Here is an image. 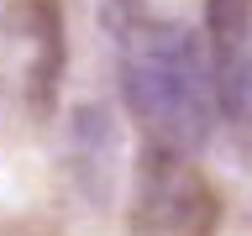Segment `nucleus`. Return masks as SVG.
Returning <instances> with one entry per match:
<instances>
[{
	"label": "nucleus",
	"mask_w": 252,
	"mask_h": 236,
	"mask_svg": "<svg viewBox=\"0 0 252 236\" xmlns=\"http://www.w3.org/2000/svg\"><path fill=\"white\" fill-rule=\"evenodd\" d=\"M121 84H126V105L142 121L153 147L189 157L194 147L210 142L216 74H210V58H205L200 37L189 27H173V21L142 27L126 42Z\"/></svg>",
	"instance_id": "1"
},
{
	"label": "nucleus",
	"mask_w": 252,
	"mask_h": 236,
	"mask_svg": "<svg viewBox=\"0 0 252 236\" xmlns=\"http://www.w3.org/2000/svg\"><path fill=\"white\" fill-rule=\"evenodd\" d=\"M220 200L184 152L147 147L137 173V231L142 236H210Z\"/></svg>",
	"instance_id": "2"
},
{
	"label": "nucleus",
	"mask_w": 252,
	"mask_h": 236,
	"mask_svg": "<svg viewBox=\"0 0 252 236\" xmlns=\"http://www.w3.org/2000/svg\"><path fill=\"white\" fill-rule=\"evenodd\" d=\"M16 21L32 31V47H37L32 89L42 100V94L53 89L58 68H63V11H58V0H16Z\"/></svg>",
	"instance_id": "3"
},
{
	"label": "nucleus",
	"mask_w": 252,
	"mask_h": 236,
	"mask_svg": "<svg viewBox=\"0 0 252 236\" xmlns=\"http://www.w3.org/2000/svg\"><path fill=\"white\" fill-rule=\"evenodd\" d=\"M205 27H210V47H216V74L247 63L252 0H205Z\"/></svg>",
	"instance_id": "4"
}]
</instances>
